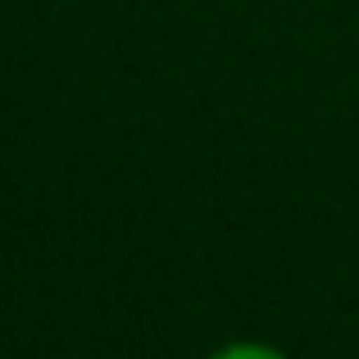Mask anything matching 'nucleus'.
Segmentation results:
<instances>
[{"mask_svg": "<svg viewBox=\"0 0 359 359\" xmlns=\"http://www.w3.org/2000/svg\"><path fill=\"white\" fill-rule=\"evenodd\" d=\"M205 359H291V355L269 346V341H232V346H219V351L205 355Z\"/></svg>", "mask_w": 359, "mask_h": 359, "instance_id": "1", "label": "nucleus"}]
</instances>
